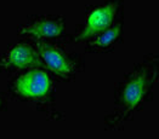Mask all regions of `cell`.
<instances>
[{
    "label": "cell",
    "mask_w": 159,
    "mask_h": 139,
    "mask_svg": "<svg viewBox=\"0 0 159 139\" xmlns=\"http://www.w3.org/2000/svg\"><path fill=\"white\" fill-rule=\"evenodd\" d=\"M158 80V56L148 54L142 62L118 84L116 91L114 111L107 117L108 129H118L126 121L133 119L148 99L152 97V91Z\"/></svg>",
    "instance_id": "obj_1"
},
{
    "label": "cell",
    "mask_w": 159,
    "mask_h": 139,
    "mask_svg": "<svg viewBox=\"0 0 159 139\" xmlns=\"http://www.w3.org/2000/svg\"><path fill=\"white\" fill-rule=\"evenodd\" d=\"M119 4L120 0H111L90 10L86 16L85 24L81 27V30L75 37V40L81 41L93 38L111 28L119 10Z\"/></svg>",
    "instance_id": "obj_2"
},
{
    "label": "cell",
    "mask_w": 159,
    "mask_h": 139,
    "mask_svg": "<svg viewBox=\"0 0 159 139\" xmlns=\"http://www.w3.org/2000/svg\"><path fill=\"white\" fill-rule=\"evenodd\" d=\"M38 50L44 62L55 74L62 76V77H68L75 70L77 62L74 59H69L57 47L40 41L38 42Z\"/></svg>",
    "instance_id": "obj_5"
},
{
    "label": "cell",
    "mask_w": 159,
    "mask_h": 139,
    "mask_svg": "<svg viewBox=\"0 0 159 139\" xmlns=\"http://www.w3.org/2000/svg\"><path fill=\"white\" fill-rule=\"evenodd\" d=\"M37 65H40L39 54L27 44L13 46L0 61V68L2 69H25Z\"/></svg>",
    "instance_id": "obj_6"
},
{
    "label": "cell",
    "mask_w": 159,
    "mask_h": 139,
    "mask_svg": "<svg viewBox=\"0 0 159 139\" xmlns=\"http://www.w3.org/2000/svg\"><path fill=\"white\" fill-rule=\"evenodd\" d=\"M50 89L49 76L41 70H32L15 82L16 92L25 98H41Z\"/></svg>",
    "instance_id": "obj_4"
},
{
    "label": "cell",
    "mask_w": 159,
    "mask_h": 139,
    "mask_svg": "<svg viewBox=\"0 0 159 139\" xmlns=\"http://www.w3.org/2000/svg\"><path fill=\"white\" fill-rule=\"evenodd\" d=\"M121 33H123L121 23H116L111 28H108L107 30L97 34V37L89 42L88 49H90V51H96V52L109 50L118 42V40L121 37Z\"/></svg>",
    "instance_id": "obj_7"
},
{
    "label": "cell",
    "mask_w": 159,
    "mask_h": 139,
    "mask_svg": "<svg viewBox=\"0 0 159 139\" xmlns=\"http://www.w3.org/2000/svg\"><path fill=\"white\" fill-rule=\"evenodd\" d=\"M1 106H4V98L0 96V110H1Z\"/></svg>",
    "instance_id": "obj_8"
},
{
    "label": "cell",
    "mask_w": 159,
    "mask_h": 139,
    "mask_svg": "<svg viewBox=\"0 0 159 139\" xmlns=\"http://www.w3.org/2000/svg\"><path fill=\"white\" fill-rule=\"evenodd\" d=\"M65 30V21L58 16H41L32 20L28 24L20 27V33L32 35L35 39L60 37Z\"/></svg>",
    "instance_id": "obj_3"
}]
</instances>
